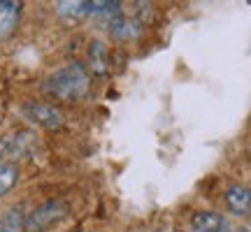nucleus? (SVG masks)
I'll use <instances>...</instances> for the list:
<instances>
[{"label": "nucleus", "mask_w": 251, "mask_h": 232, "mask_svg": "<svg viewBox=\"0 0 251 232\" xmlns=\"http://www.w3.org/2000/svg\"><path fill=\"white\" fill-rule=\"evenodd\" d=\"M30 142V133H14L0 139V156H24L26 144Z\"/></svg>", "instance_id": "obj_7"}, {"label": "nucleus", "mask_w": 251, "mask_h": 232, "mask_svg": "<svg viewBox=\"0 0 251 232\" xmlns=\"http://www.w3.org/2000/svg\"><path fill=\"white\" fill-rule=\"evenodd\" d=\"M19 14H21V2H17V0H2L0 2V37H5L17 26Z\"/></svg>", "instance_id": "obj_6"}, {"label": "nucleus", "mask_w": 251, "mask_h": 232, "mask_svg": "<svg viewBox=\"0 0 251 232\" xmlns=\"http://www.w3.org/2000/svg\"><path fill=\"white\" fill-rule=\"evenodd\" d=\"M17 179H19L17 165H12V162H0V197L5 195L7 190H12V186L17 184Z\"/></svg>", "instance_id": "obj_11"}, {"label": "nucleus", "mask_w": 251, "mask_h": 232, "mask_svg": "<svg viewBox=\"0 0 251 232\" xmlns=\"http://www.w3.org/2000/svg\"><path fill=\"white\" fill-rule=\"evenodd\" d=\"M226 207L235 216H247L251 211V190L247 186L235 184L226 190Z\"/></svg>", "instance_id": "obj_4"}, {"label": "nucleus", "mask_w": 251, "mask_h": 232, "mask_svg": "<svg viewBox=\"0 0 251 232\" xmlns=\"http://www.w3.org/2000/svg\"><path fill=\"white\" fill-rule=\"evenodd\" d=\"M224 232H228V230H224Z\"/></svg>", "instance_id": "obj_14"}, {"label": "nucleus", "mask_w": 251, "mask_h": 232, "mask_svg": "<svg viewBox=\"0 0 251 232\" xmlns=\"http://www.w3.org/2000/svg\"><path fill=\"white\" fill-rule=\"evenodd\" d=\"M21 112L28 121L42 125V128H58L63 123L61 109H56L54 105H47V102H26Z\"/></svg>", "instance_id": "obj_2"}, {"label": "nucleus", "mask_w": 251, "mask_h": 232, "mask_svg": "<svg viewBox=\"0 0 251 232\" xmlns=\"http://www.w3.org/2000/svg\"><path fill=\"white\" fill-rule=\"evenodd\" d=\"M237 232H251V230H249V228H240V230H237Z\"/></svg>", "instance_id": "obj_13"}, {"label": "nucleus", "mask_w": 251, "mask_h": 232, "mask_svg": "<svg viewBox=\"0 0 251 232\" xmlns=\"http://www.w3.org/2000/svg\"><path fill=\"white\" fill-rule=\"evenodd\" d=\"M89 68L96 74H105L107 72V46L100 40H93L89 46Z\"/></svg>", "instance_id": "obj_8"}, {"label": "nucleus", "mask_w": 251, "mask_h": 232, "mask_svg": "<svg viewBox=\"0 0 251 232\" xmlns=\"http://www.w3.org/2000/svg\"><path fill=\"white\" fill-rule=\"evenodd\" d=\"M45 91L61 100H81L89 93V74L79 63H70L45 81Z\"/></svg>", "instance_id": "obj_1"}, {"label": "nucleus", "mask_w": 251, "mask_h": 232, "mask_svg": "<svg viewBox=\"0 0 251 232\" xmlns=\"http://www.w3.org/2000/svg\"><path fill=\"white\" fill-rule=\"evenodd\" d=\"M191 228H193V232H224L226 221L216 211H198L191 218Z\"/></svg>", "instance_id": "obj_5"}, {"label": "nucleus", "mask_w": 251, "mask_h": 232, "mask_svg": "<svg viewBox=\"0 0 251 232\" xmlns=\"http://www.w3.org/2000/svg\"><path fill=\"white\" fill-rule=\"evenodd\" d=\"M109 33L112 37H117V40H133V37L140 35V26H137V21H130V19H124V17H117L112 23H109Z\"/></svg>", "instance_id": "obj_9"}, {"label": "nucleus", "mask_w": 251, "mask_h": 232, "mask_svg": "<svg viewBox=\"0 0 251 232\" xmlns=\"http://www.w3.org/2000/svg\"><path fill=\"white\" fill-rule=\"evenodd\" d=\"M21 228H24V225H21V216H19L17 211L5 216V218L0 221V232H19Z\"/></svg>", "instance_id": "obj_12"}, {"label": "nucleus", "mask_w": 251, "mask_h": 232, "mask_svg": "<svg viewBox=\"0 0 251 232\" xmlns=\"http://www.w3.org/2000/svg\"><path fill=\"white\" fill-rule=\"evenodd\" d=\"M56 9H58V14L63 19H81V17H89V2L86 0H72V2H56Z\"/></svg>", "instance_id": "obj_10"}, {"label": "nucleus", "mask_w": 251, "mask_h": 232, "mask_svg": "<svg viewBox=\"0 0 251 232\" xmlns=\"http://www.w3.org/2000/svg\"><path fill=\"white\" fill-rule=\"evenodd\" d=\"M61 216H65V205L58 202V200H51V202L42 205L40 209H35V211L30 214L28 223L24 225V232H42L47 225L58 221Z\"/></svg>", "instance_id": "obj_3"}]
</instances>
